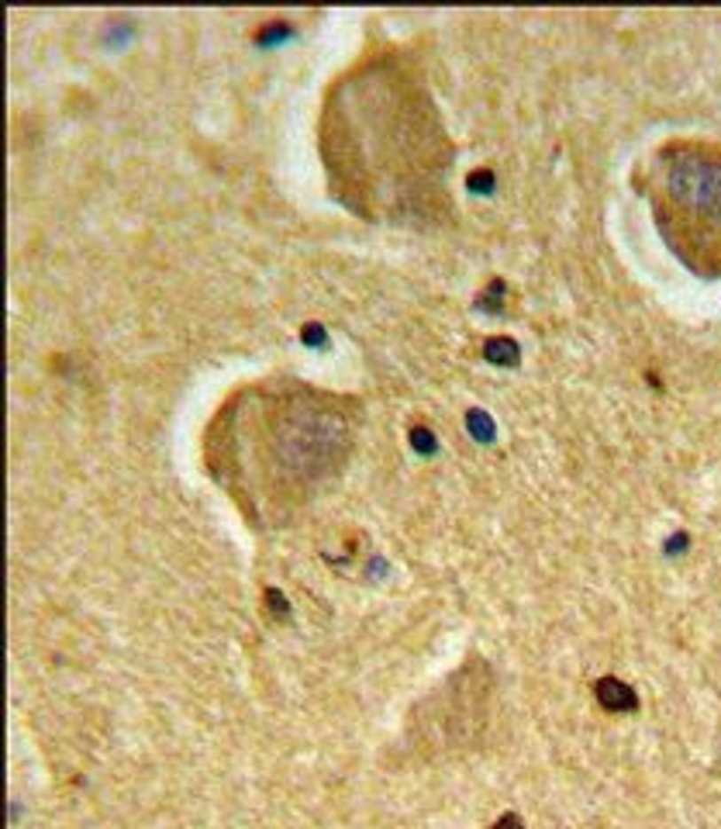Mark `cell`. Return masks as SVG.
Masks as SVG:
<instances>
[{
    "instance_id": "obj_1",
    "label": "cell",
    "mask_w": 721,
    "mask_h": 829,
    "mask_svg": "<svg viewBox=\"0 0 721 829\" xmlns=\"http://www.w3.org/2000/svg\"><path fill=\"white\" fill-rule=\"evenodd\" d=\"M317 149L332 197L366 222H439L452 211V142L411 49H366L332 80Z\"/></svg>"
},
{
    "instance_id": "obj_4",
    "label": "cell",
    "mask_w": 721,
    "mask_h": 829,
    "mask_svg": "<svg viewBox=\"0 0 721 829\" xmlns=\"http://www.w3.org/2000/svg\"><path fill=\"white\" fill-rule=\"evenodd\" d=\"M597 695H600V702L607 705V708H635V695L628 691L622 681H600L597 684Z\"/></svg>"
},
{
    "instance_id": "obj_3",
    "label": "cell",
    "mask_w": 721,
    "mask_h": 829,
    "mask_svg": "<svg viewBox=\"0 0 721 829\" xmlns=\"http://www.w3.org/2000/svg\"><path fill=\"white\" fill-rule=\"evenodd\" d=\"M642 187L662 242L697 277H721V149L677 138L653 153Z\"/></svg>"
},
{
    "instance_id": "obj_5",
    "label": "cell",
    "mask_w": 721,
    "mask_h": 829,
    "mask_svg": "<svg viewBox=\"0 0 721 829\" xmlns=\"http://www.w3.org/2000/svg\"><path fill=\"white\" fill-rule=\"evenodd\" d=\"M494 829H521V823H518L514 816H504V819H501V823H498Z\"/></svg>"
},
{
    "instance_id": "obj_2",
    "label": "cell",
    "mask_w": 721,
    "mask_h": 829,
    "mask_svg": "<svg viewBox=\"0 0 721 829\" xmlns=\"http://www.w3.org/2000/svg\"><path fill=\"white\" fill-rule=\"evenodd\" d=\"M359 422V401L314 383H242L208 429V467L239 501H304L325 478L339 474Z\"/></svg>"
}]
</instances>
